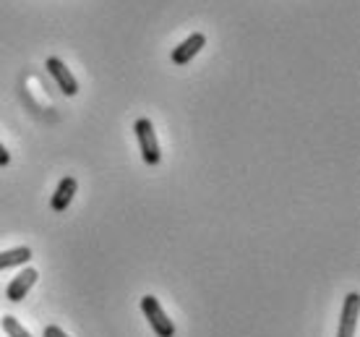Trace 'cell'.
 Listing matches in <instances>:
<instances>
[{"instance_id":"1","label":"cell","mask_w":360,"mask_h":337,"mask_svg":"<svg viewBox=\"0 0 360 337\" xmlns=\"http://www.w3.org/2000/svg\"><path fill=\"white\" fill-rule=\"evenodd\" d=\"M141 311H144V317L149 319V324H152L154 335L175 337V324H172V319H167L162 303L157 301L154 295H144V298H141Z\"/></svg>"},{"instance_id":"2","label":"cell","mask_w":360,"mask_h":337,"mask_svg":"<svg viewBox=\"0 0 360 337\" xmlns=\"http://www.w3.org/2000/svg\"><path fill=\"white\" fill-rule=\"evenodd\" d=\"M136 136H139V146H141V157H144L146 165H160L162 160V152H160V141L154 136V126L149 118H139L136 120Z\"/></svg>"},{"instance_id":"3","label":"cell","mask_w":360,"mask_h":337,"mask_svg":"<svg viewBox=\"0 0 360 337\" xmlns=\"http://www.w3.org/2000/svg\"><path fill=\"white\" fill-rule=\"evenodd\" d=\"M45 68L55 82H58V87H60V91H63L65 97H73V94L79 91V82L73 79V73L65 68V63L60 61V58H47Z\"/></svg>"},{"instance_id":"4","label":"cell","mask_w":360,"mask_h":337,"mask_svg":"<svg viewBox=\"0 0 360 337\" xmlns=\"http://www.w3.org/2000/svg\"><path fill=\"white\" fill-rule=\"evenodd\" d=\"M358 311H360V295L355 291L347 293L342 306V322L337 329V337H355V327H358Z\"/></svg>"},{"instance_id":"5","label":"cell","mask_w":360,"mask_h":337,"mask_svg":"<svg viewBox=\"0 0 360 337\" xmlns=\"http://www.w3.org/2000/svg\"><path fill=\"white\" fill-rule=\"evenodd\" d=\"M37 269L34 267H27L24 272H18L13 280L8 283V291H6V295H8V301L11 303H18V301H24L27 298V293L34 288V283H37Z\"/></svg>"},{"instance_id":"6","label":"cell","mask_w":360,"mask_h":337,"mask_svg":"<svg viewBox=\"0 0 360 337\" xmlns=\"http://www.w3.org/2000/svg\"><path fill=\"white\" fill-rule=\"evenodd\" d=\"M204 45H207V37L201 34V32H193L188 39H183V42L172 50V63H175V65L191 63V58H193V55H196Z\"/></svg>"},{"instance_id":"7","label":"cell","mask_w":360,"mask_h":337,"mask_svg":"<svg viewBox=\"0 0 360 337\" xmlns=\"http://www.w3.org/2000/svg\"><path fill=\"white\" fill-rule=\"evenodd\" d=\"M76 189H79V183H76V178H71V175L58 183V189H55V193H53V201H50L53 212H65V210H68V204L73 201V193H76Z\"/></svg>"},{"instance_id":"8","label":"cell","mask_w":360,"mask_h":337,"mask_svg":"<svg viewBox=\"0 0 360 337\" xmlns=\"http://www.w3.org/2000/svg\"><path fill=\"white\" fill-rule=\"evenodd\" d=\"M29 259H32V248L29 246H18V248H11V251H3V254H0V269L21 267V265H27Z\"/></svg>"},{"instance_id":"9","label":"cell","mask_w":360,"mask_h":337,"mask_svg":"<svg viewBox=\"0 0 360 337\" xmlns=\"http://www.w3.org/2000/svg\"><path fill=\"white\" fill-rule=\"evenodd\" d=\"M3 329L8 332V337H32L27 329L16 322V317H3Z\"/></svg>"},{"instance_id":"10","label":"cell","mask_w":360,"mask_h":337,"mask_svg":"<svg viewBox=\"0 0 360 337\" xmlns=\"http://www.w3.org/2000/svg\"><path fill=\"white\" fill-rule=\"evenodd\" d=\"M45 337H68L60 327H55V324H50V327H45Z\"/></svg>"},{"instance_id":"11","label":"cell","mask_w":360,"mask_h":337,"mask_svg":"<svg viewBox=\"0 0 360 337\" xmlns=\"http://www.w3.org/2000/svg\"><path fill=\"white\" fill-rule=\"evenodd\" d=\"M11 163V155H8V149L0 144V167H6V165Z\"/></svg>"}]
</instances>
